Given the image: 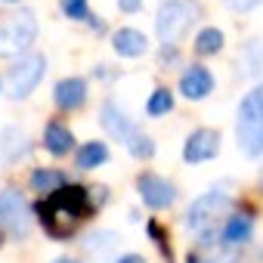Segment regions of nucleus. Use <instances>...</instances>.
<instances>
[{
  "mask_svg": "<svg viewBox=\"0 0 263 263\" xmlns=\"http://www.w3.org/2000/svg\"><path fill=\"white\" fill-rule=\"evenodd\" d=\"M44 68H47V59L37 56V53L19 59V65L10 71V96L13 99H25L37 87V81L44 78Z\"/></svg>",
  "mask_w": 263,
  "mask_h": 263,
  "instance_id": "0eeeda50",
  "label": "nucleus"
},
{
  "mask_svg": "<svg viewBox=\"0 0 263 263\" xmlns=\"http://www.w3.org/2000/svg\"><path fill=\"white\" fill-rule=\"evenodd\" d=\"M53 263H74V260H65V257H62V260H53Z\"/></svg>",
  "mask_w": 263,
  "mask_h": 263,
  "instance_id": "c85d7f7f",
  "label": "nucleus"
},
{
  "mask_svg": "<svg viewBox=\"0 0 263 263\" xmlns=\"http://www.w3.org/2000/svg\"><path fill=\"white\" fill-rule=\"evenodd\" d=\"M229 204H232V201H229V195H226V192H217V189L192 201V208H189V214H186V226H189L198 238H204L201 245H208V241H211V235H214L217 223L229 214Z\"/></svg>",
  "mask_w": 263,
  "mask_h": 263,
  "instance_id": "7ed1b4c3",
  "label": "nucleus"
},
{
  "mask_svg": "<svg viewBox=\"0 0 263 263\" xmlns=\"http://www.w3.org/2000/svg\"><path fill=\"white\" fill-rule=\"evenodd\" d=\"M220 47H223V31L220 28H204L195 37V50L201 56H214V53H220Z\"/></svg>",
  "mask_w": 263,
  "mask_h": 263,
  "instance_id": "6ab92c4d",
  "label": "nucleus"
},
{
  "mask_svg": "<svg viewBox=\"0 0 263 263\" xmlns=\"http://www.w3.org/2000/svg\"><path fill=\"white\" fill-rule=\"evenodd\" d=\"M149 235H152V238L158 241V248H161V251L167 254V260H171V248H167V238L161 235V229H158V223H149Z\"/></svg>",
  "mask_w": 263,
  "mask_h": 263,
  "instance_id": "393cba45",
  "label": "nucleus"
},
{
  "mask_svg": "<svg viewBox=\"0 0 263 263\" xmlns=\"http://www.w3.org/2000/svg\"><path fill=\"white\" fill-rule=\"evenodd\" d=\"M87 214H90V195L84 186L68 183L41 201V220L53 238H68L87 220Z\"/></svg>",
  "mask_w": 263,
  "mask_h": 263,
  "instance_id": "f257e3e1",
  "label": "nucleus"
},
{
  "mask_svg": "<svg viewBox=\"0 0 263 263\" xmlns=\"http://www.w3.org/2000/svg\"><path fill=\"white\" fill-rule=\"evenodd\" d=\"M111 47L121 53V56H143L146 53V34L137 31V28H121L115 37H111Z\"/></svg>",
  "mask_w": 263,
  "mask_h": 263,
  "instance_id": "ddd939ff",
  "label": "nucleus"
},
{
  "mask_svg": "<svg viewBox=\"0 0 263 263\" xmlns=\"http://www.w3.org/2000/svg\"><path fill=\"white\" fill-rule=\"evenodd\" d=\"M111 241H115V235L111 232H96V235H90L87 238V251L93 254H105V251H111Z\"/></svg>",
  "mask_w": 263,
  "mask_h": 263,
  "instance_id": "5701e85b",
  "label": "nucleus"
},
{
  "mask_svg": "<svg viewBox=\"0 0 263 263\" xmlns=\"http://www.w3.org/2000/svg\"><path fill=\"white\" fill-rule=\"evenodd\" d=\"M235 134H238V146L245 149V155L251 158L263 155V84L241 99Z\"/></svg>",
  "mask_w": 263,
  "mask_h": 263,
  "instance_id": "f03ea898",
  "label": "nucleus"
},
{
  "mask_svg": "<svg viewBox=\"0 0 263 263\" xmlns=\"http://www.w3.org/2000/svg\"><path fill=\"white\" fill-rule=\"evenodd\" d=\"M44 143H47V149H50L53 155H68L71 146H74V137H71V130H68V127H62V124L53 121V124H47Z\"/></svg>",
  "mask_w": 263,
  "mask_h": 263,
  "instance_id": "2eb2a0df",
  "label": "nucleus"
},
{
  "mask_svg": "<svg viewBox=\"0 0 263 263\" xmlns=\"http://www.w3.org/2000/svg\"><path fill=\"white\" fill-rule=\"evenodd\" d=\"M260 4V0H229V7L232 10H238V13H245V10H254Z\"/></svg>",
  "mask_w": 263,
  "mask_h": 263,
  "instance_id": "a878e982",
  "label": "nucleus"
},
{
  "mask_svg": "<svg viewBox=\"0 0 263 263\" xmlns=\"http://www.w3.org/2000/svg\"><path fill=\"white\" fill-rule=\"evenodd\" d=\"M211 87H214V78H211V71L201 68V65L186 68L183 78H180V93H183L186 99H204V96L211 93Z\"/></svg>",
  "mask_w": 263,
  "mask_h": 263,
  "instance_id": "9d476101",
  "label": "nucleus"
},
{
  "mask_svg": "<svg viewBox=\"0 0 263 263\" xmlns=\"http://www.w3.org/2000/svg\"><path fill=\"white\" fill-rule=\"evenodd\" d=\"M31 186H34V192H41V195H53L56 189L68 186V180H65V174H59V171H34V174H31Z\"/></svg>",
  "mask_w": 263,
  "mask_h": 263,
  "instance_id": "f3484780",
  "label": "nucleus"
},
{
  "mask_svg": "<svg viewBox=\"0 0 263 263\" xmlns=\"http://www.w3.org/2000/svg\"><path fill=\"white\" fill-rule=\"evenodd\" d=\"M99 118H102V127L108 130L111 137H118L121 143H130L137 137V130H134V124L127 121V115L115 105V102H105L102 105V111H99Z\"/></svg>",
  "mask_w": 263,
  "mask_h": 263,
  "instance_id": "9b49d317",
  "label": "nucleus"
},
{
  "mask_svg": "<svg viewBox=\"0 0 263 263\" xmlns=\"http://www.w3.org/2000/svg\"><path fill=\"white\" fill-rule=\"evenodd\" d=\"M28 149V143H25V134H19V130H7L4 134V158L7 161H13L16 155H22Z\"/></svg>",
  "mask_w": 263,
  "mask_h": 263,
  "instance_id": "aec40b11",
  "label": "nucleus"
},
{
  "mask_svg": "<svg viewBox=\"0 0 263 263\" xmlns=\"http://www.w3.org/2000/svg\"><path fill=\"white\" fill-rule=\"evenodd\" d=\"M195 22V7L186 4V0H167V4L158 7V19H155V31L161 44H177L186 28Z\"/></svg>",
  "mask_w": 263,
  "mask_h": 263,
  "instance_id": "39448f33",
  "label": "nucleus"
},
{
  "mask_svg": "<svg viewBox=\"0 0 263 263\" xmlns=\"http://www.w3.org/2000/svg\"><path fill=\"white\" fill-rule=\"evenodd\" d=\"M56 105L59 108H78V105H84V99H87V84L81 81V78H65V81H59L56 84Z\"/></svg>",
  "mask_w": 263,
  "mask_h": 263,
  "instance_id": "f8f14e48",
  "label": "nucleus"
},
{
  "mask_svg": "<svg viewBox=\"0 0 263 263\" xmlns=\"http://www.w3.org/2000/svg\"><path fill=\"white\" fill-rule=\"evenodd\" d=\"M62 10L68 19H87V0H62Z\"/></svg>",
  "mask_w": 263,
  "mask_h": 263,
  "instance_id": "b1692460",
  "label": "nucleus"
},
{
  "mask_svg": "<svg viewBox=\"0 0 263 263\" xmlns=\"http://www.w3.org/2000/svg\"><path fill=\"white\" fill-rule=\"evenodd\" d=\"M137 189H140L143 201H146L149 208H155V211H161V208H171V204H174V198H177L174 186H171L167 180L155 177V174H143V177L137 180Z\"/></svg>",
  "mask_w": 263,
  "mask_h": 263,
  "instance_id": "6e6552de",
  "label": "nucleus"
},
{
  "mask_svg": "<svg viewBox=\"0 0 263 263\" xmlns=\"http://www.w3.org/2000/svg\"><path fill=\"white\" fill-rule=\"evenodd\" d=\"M127 149H130V155H134V158H149V155L155 152V143H152L146 134H137L134 140L127 143Z\"/></svg>",
  "mask_w": 263,
  "mask_h": 263,
  "instance_id": "4be33fe9",
  "label": "nucleus"
},
{
  "mask_svg": "<svg viewBox=\"0 0 263 263\" xmlns=\"http://www.w3.org/2000/svg\"><path fill=\"white\" fill-rule=\"evenodd\" d=\"M0 229L10 235H28L31 232V208L16 189L0 192Z\"/></svg>",
  "mask_w": 263,
  "mask_h": 263,
  "instance_id": "423d86ee",
  "label": "nucleus"
},
{
  "mask_svg": "<svg viewBox=\"0 0 263 263\" xmlns=\"http://www.w3.org/2000/svg\"><path fill=\"white\" fill-rule=\"evenodd\" d=\"M118 263H146L143 257H137V254H127V257H121Z\"/></svg>",
  "mask_w": 263,
  "mask_h": 263,
  "instance_id": "cd10ccee",
  "label": "nucleus"
},
{
  "mask_svg": "<svg viewBox=\"0 0 263 263\" xmlns=\"http://www.w3.org/2000/svg\"><path fill=\"white\" fill-rule=\"evenodd\" d=\"M140 4H143V0H118V7H121L124 13H137Z\"/></svg>",
  "mask_w": 263,
  "mask_h": 263,
  "instance_id": "bb28decb",
  "label": "nucleus"
},
{
  "mask_svg": "<svg viewBox=\"0 0 263 263\" xmlns=\"http://www.w3.org/2000/svg\"><path fill=\"white\" fill-rule=\"evenodd\" d=\"M37 37V19L31 10H19L0 25V56H19Z\"/></svg>",
  "mask_w": 263,
  "mask_h": 263,
  "instance_id": "20e7f679",
  "label": "nucleus"
},
{
  "mask_svg": "<svg viewBox=\"0 0 263 263\" xmlns=\"http://www.w3.org/2000/svg\"><path fill=\"white\" fill-rule=\"evenodd\" d=\"M4 4H16V0H4Z\"/></svg>",
  "mask_w": 263,
  "mask_h": 263,
  "instance_id": "c756f323",
  "label": "nucleus"
},
{
  "mask_svg": "<svg viewBox=\"0 0 263 263\" xmlns=\"http://www.w3.org/2000/svg\"><path fill=\"white\" fill-rule=\"evenodd\" d=\"M248 238H251V217L232 214V217L226 220V229H223V245L235 248V245H241V241H248Z\"/></svg>",
  "mask_w": 263,
  "mask_h": 263,
  "instance_id": "dca6fc26",
  "label": "nucleus"
},
{
  "mask_svg": "<svg viewBox=\"0 0 263 263\" xmlns=\"http://www.w3.org/2000/svg\"><path fill=\"white\" fill-rule=\"evenodd\" d=\"M217 149H220V134H217V130L201 127V130H195V134L186 140V146H183V158H186L189 164H198V161L214 158Z\"/></svg>",
  "mask_w": 263,
  "mask_h": 263,
  "instance_id": "1a4fd4ad",
  "label": "nucleus"
},
{
  "mask_svg": "<svg viewBox=\"0 0 263 263\" xmlns=\"http://www.w3.org/2000/svg\"><path fill=\"white\" fill-rule=\"evenodd\" d=\"M171 108H174V96H171V90H167V87H158V90L149 96L146 111H149V115H164V111H171Z\"/></svg>",
  "mask_w": 263,
  "mask_h": 263,
  "instance_id": "412c9836",
  "label": "nucleus"
},
{
  "mask_svg": "<svg viewBox=\"0 0 263 263\" xmlns=\"http://www.w3.org/2000/svg\"><path fill=\"white\" fill-rule=\"evenodd\" d=\"M238 65H241V74H245V78L263 74V41H260V37H254V41L245 44V50H241V56H238Z\"/></svg>",
  "mask_w": 263,
  "mask_h": 263,
  "instance_id": "4468645a",
  "label": "nucleus"
},
{
  "mask_svg": "<svg viewBox=\"0 0 263 263\" xmlns=\"http://www.w3.org/2000/svg\"><path fill=\"white\" fill-rule=\"evenodd\" d=\"M105 158H108V149H105L102 143H87V146L78 152V167H81V171H90V167H99Z\"/></svg>",
  "mask_w": 263,
  "mask_h": 263,
  "instance_id": "a211bd4d",
  "label": "nucleus"
}]
</instances>
